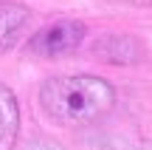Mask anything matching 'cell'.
<instances>
[{
    "mask_svg": "<svg viewBox=\"0 0 152 150\" xmlns=\"http://www.w3.org/2000/svg\"><path fill=\"white\" fill-rule=\"evenodd\" d=\"M28 23V9L23 3L6 0L0 3V54H6L9 48H14L20 31Z\"/></svg>",
    "mask_w": 152,
    "mask_h": 150,
    "instance_id": "5b68a950",
    "label": "cell"
},
{
    "mask_svg": "<svg viewBox=\"0 0 152 150\" xmlns=\"http://www.w3.org/2000/svg\"><path fill=\"white\" fill-rule=\"evenodd\" d=\"M115 105L113 82L93 74H71V77H51L39 88V108L56 125L79 128L99 122Z\"/></svg>",
    "mask_w": 152,
    "mask_h": 150,
    "instance_id": "6da1fadb",
    "label": "cell"
},
{
    "mask_svg": "<svg viewBox=\"0 0 152 150\" xmlns=\"http://www.w3.org/2000/svg\"><path fill=\"white\" fill-rule=\"evenodd\" d=\"M93 54L104 62H118V65H130V62L141 60V43L127 34H107V37L96 40Z\"/></svg>",
    "mask_w": 152,
    "mask_h": 150,
    "instance_id": "3957f363",
    "label": "cell"
},
{
    "mask_svg": "<svg viewBox=\"0 0 152 150\" xmlns=\"http://www.w3.org/2000/svg\"><path fill=\"white\" fill-rule=\"evenodd\" d=\"M20 133V105L9 85L0 82V150H11Z\"/></svg>",
    "mask_w": 152,
    "mask_h": 150,
    "instance_id": "277c9868",
    "label": "cell"
},
{
    "mask_svg": "<svg viewBox=\"0 0 152 150\" xmlns=\"http://www.w3.org/2000/svg\"><path fill=\"white\" fill-rule=\"evenodd\" d=\"M85 31H87L85 23H79V20L48 23L37 34H31V40L26 43V51L31 57H62L85 40Z\"/></svg>",
    "mask_w": 152,
    "mask_h": 150,
    "instance_id": "7a4b0ae2",
    "label": "cell"
}]
</instances>
